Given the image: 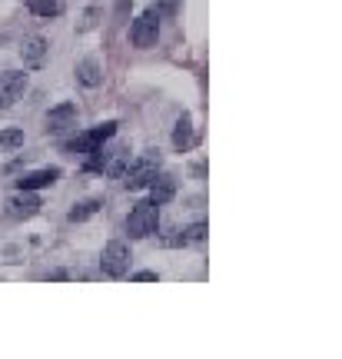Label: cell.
<instances>
[{"label":"cell","mask_w":342,"mask_h":359,"mask_svg":"<svg viewBox=\"0 0 342 359\" xmlns=\"http://www.w3.org/2000/svg\"><path fill=\"white\" fill-rule=\"evenodd\" d=\"M24 90H27V74H20V70L0 74V110L13 107V100H20Z\"/></svg>","instance_id":"52a82bcc"},{"label":"cell","mask_w":342,"mask_h":359,"mask_svg":"<svg viewBox=\"0 0 342 359\" xmlns=\"http://www.w3.org/2000/svg\"><path fill=\"white\" fill-rule=\"evenodd\" d=\"M40 196H37V190H17L7 200V213H11L13 219H30V217H37L40 213Z\"/></svg>","instance_id":"8992f818"},{"label":"cell","mask_w":342,"mask_h":359,"mask_svg":"<svg viewBox=\"0 0 342 359\" xmlns=\"http://www.w3.org/2000/svg\"><path fill=\"white\" fill-rule=\"evenodd\" d=\"M173 147H177L179 154L193 147V123H190V116H179V120H177V130H173Z\"/></svg>","instance_id":"4fadbf2b"},{"label":"cell","mask_w":342,"mask_h":359,"mask_svg":"<svg viewBox=\"0 0 342 359\" xmlns=\"http://www.w3.org/2000/svg\"><path fill=\"white\" fill-rule=\"evenodd\" d=\"M114 133H116V123H103V127H93V130H87V133H80L76 140L67 143V154H90V150L103 147V143L110 140Z\"/></svg>","instance_id":"5b68a950"},{"label":"cell","mask_w":342,"mask_h":359,"mask_svg":"<svg viewBox=\"0 0 342 359\" xmlns=\"http://www.w3.org/2000/svg\"><path fill=\"white\" fill-rule=\"evenodd\" d=\"M20 57H24L27 70H40L43 60H47V40L43 37H27L24 43H20Z\"/></svg>","instance_id":"ba28073f"},{"label":"cell","mask_w":342,"mask_h":359,"mask_svg":"<svg viewBox=\"0 0 342 359\" xmlns=\"http://www.w3.org/2000/svg\"><path fill=\"white\" fill-rule=\"evenodd\" d=\"M130 259H133L130 257V246L123 243V240H110L107 250H103V257H100V266L110 280H123L130 273Z\"/></svg>","instance_id":"7a4b0ae2"},{"label":"cell","mask_w":342,"mask_h":359,"mask_svg":"<svg viewBox=\"0 0 342 359\" xmlns=\"http://www.w3.org/2000/svg\"><path fill=\"white\" fill-rule=\"evenodd\" d=\"M74 123H76V103H60V107H53L47 114V130L50 133H64Z\"/></svg>","instance_id":"9c48e42d"},{"label":"cell","mask_w":342,"mask_h":359,"mask_svg":"<svg viewBox=\"0 0 342 359\" xmlns=\"http://www.w3.org/2000/svg\"><path fill=\"white\" fill-rule=\"evenodd\" d=\"M173 193H177V180L170 177V173H163V177H153L150 180V200L156 206H163L173 200Z\"/></svg>","instance_id":"8fae6325"},{"label":"cell","mask_w":342,"mask_h":359,"mask_svg":"<svg viewBox=\"0 0 342 359\" xmlns=\"http://www.w3.org/2000/svg\"><path fill=\"white\" fill-rule=\"evenodd\" d=\"M133 280L137 283H153L156 280V273H153V269H139V273H133Z\"/></svg>","instance_id":"ac0fdd59"},{"label":"cell","mask_w":342,"mask_h":359,"mask_svg":"<svg viewBox=\"0 0 342 359\" xmlns=\"http://www.w3.org/2000/svg\"><path fill=\"white\" fill-rule=\"evenodd\" d=\"M60 11H64L60 0H30V13H37V17H57Z\"/></svg>","instance_id":"9a60e30c"},{"label":"cell","mask_w":342,"mask_h":359,"mask_svg":"<svg viewBox=\"0 0 342 359\" xmlns=\"http://www.w3.org/2000/svg\"><path fill=\"white\" fill-rule=\"evenodd\" d=\"M76 80L83 83V87H100V64H97V57H87V60H80L76 64Z\"/></svg>","instance_id":"7c38bea8"},{"label":"cell","mask_w":342,"mask_h":359,"mask_svg":"<svg viewBox=\"0 0 342 359\" xmlns=\"http://www.w3.org/2000/svg\"><path fill=\"white\" fill-rule=\"evenodd\" d=\"M156 37H160V13L150 7V11H143L137 20H133L130 40H133V47L146 50V47H156Z\"/></svg>","instance_id":"3957f363"},{"label":"cell","mask_w":342,"mask_h":359,"mask_svg":"<svg viewBox=\"0 0 342 359\" xmlns=\"http://www.w3.org/2000/svg\"><path fill=\"white\" fill-rule=\"evenodd\" d=\"M156 230H160V206L153 203V200H143V203H137L130 210V217H127L130 240H146Z\"/></svg>","instance_id":"6da1fadb"},{"label":"cell","mask_w":342,"mask_h":359,"mask_svg":"<svg viewBox=\"0 0 342 359\" xmlns=\"http://www.w3.org/2000/svg\"><path fill=\"white\" fill-rule=\"evenodd\" d=\"M156 167H160V156H156V160H153V156H139V160L127 163V170L120 173V177H123V187H127V190L150 187V180L156 177Z\"/></svg>","instance_id":"277c9868"},{"label":"cell","mask_w":342,"mask_h":359,"mask_svg":"<svg viewBox=\"0 0 342 359\" xmlns=\"http://www.w3.org/2000/svg\"><path fill=\"white\" fill-rule=\"evenodd\" d=\"M57 180H60V170L57 167L34 170V173H24V177L17 180V190H43V187H50Z\"/></svg>","instance_id":"30bf717a"},{"label":"cell","mask_w":342,"mask_h":359,"mask_svg":"<svg viewBox=\"0 0 342 359\" xmlns=\"http://www.w3.org/2000/svg\"><path fill=\"white\" fill-rule=\"evenodd\" d=\"M100 206L103 203L97 200V196H93V200H83V203H76L74 210H70V219H74V223H83V219H90L97 210H100Z\"/></svg>","instance_id":"5bb4252c"},{"label":"cell","mask_w":342,"mask_h":359,"mask_svg":"<svg viewBox=\"0 0 342 359\" xmlns=\"http://www.w3.org/2000/svg\"><path fill=\"white\" fill-rule=\"evenodd\" d=\"M206 240V223H193L190 230H183L179 243H203Z\"/></svg>","instance_id":"e0dca14e"},{"label":"cell","mask_w":342,"mask_h":359,"mask_svg":"<svg viewBox=\"0 0 342 359\" xmlns=\"http://www.w3.org/2000/svg\"><path fill=\"white\" fill-rule=\"evenodd\" d=\"M24 147V130H0V150H17Z\"/></svg>","instance_id":"2e32d148"}]
</instances>
